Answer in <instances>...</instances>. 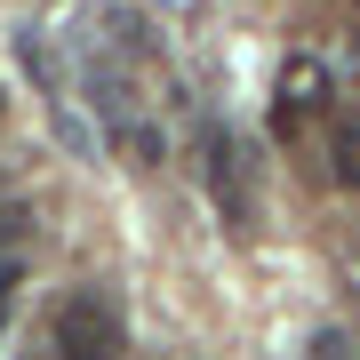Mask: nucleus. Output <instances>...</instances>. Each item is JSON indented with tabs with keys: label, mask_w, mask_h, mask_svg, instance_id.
Returning a JSON list of instances; mask_svg holds the SVG:
<instances>
[{
	"label": "nucleus",
	"mask_w": 360,
	"mask_h": 360,
	"mask_svg": "<svg viewBox=\"0 0 360 360\" xmlns=\"http://www.w3.org/2000/svg\"><path fill=\"white\" fill-rule=\"evenodd\" d=\"M120 352H129V321L112 296L80 288L56 304V360H120Z\"/></svg>",
	"instance_id": "f257e3e1"
},
{
	"label": "nucleus",
	"mask_w": 360,
	"mask_h": 360,
	"mask_svg": "<svg viewBox=\"0 0 360 360\" xmlns=\"http://www.w3.org/2000/svg\"><path fill=\"white\" fill-rule=\"evenodd\" d=\"M200 176H208V200H217V217H224L232 232L257 224V200H248V153H240L232 129H208V136H200Z\"/></svg>",
	"instance_id": "f03ea898"
},
{
	"label": "nucleus",
	"mask_w": 360,
	"mask_h": 360,
	"mask_svg": "<svg viewBox=\"0 0 360 360\" xmlns=\"http://www.w3.org/2000/svg\"><path fill=\"white\" fill-rule=\"evenodd\" d=\"M321 96H328V65L321 56H288V72H281V120H272V129L296 136V120H304Z\"/></svg>",
	"instance_id": "7ed1b4c3"
},
{
	"label": "nucleus",
	"mask_w": 360,
	"mask_h": 360,
	"mask_svg": "<svg viewBox=\"0 0 360 360\" xmlns=\"http://www.w3.org/2000/svg\"><path fill=\"white\" fill-rule=\"evenodd\" d=\"M328 176L345 193H360V120H336L328 129Z\"/></svg>",
	"instance_id": "20e7f679"
},
{
	"label": "nucleus",
	"mask_w": 360,
	"mask_h": 360,
	"mask_svg": "<svg viewBox=\"0 0 360 360\" xmlns=\"http://www.w3.org/2000/svg\"><path fill=\"white\" fill-rule=\"evenodd\" d=\"M129 153H136V168H153L160 160V129H129Z\"/></svg>",
	"instance_id": "39448f33"
},
{
	"label": "nucleus",
	"mask_w": 360,
	"mask_h": 360,
	"mask_svg": "<svg viewBox=\"0 0 360 360\" xmlns=\"http://www.w3.org/2000/svg\"><path fill=\"white\" fill-rule=\"evenodd\" d=\"M25 224H32L25 208H0V248H8V240H16V232H25Z\"/></svg>",
	"instance_id": "423d86ee"
},
{
	"label": "nucleus",
	"mask_w": 360,
	"mask_h": 360,
	"mask_svg": "<svg viewBox=\"0 0 360 360\" xmlns=\"http://www.w3.org/2000/svg\"><path fill=\"white\" fill-rule=\"evenodd\" d=\"M16 312V264H0V321Z\"/></svg>",
	"instance_id": "0eeeda50"
}]
</instances>
